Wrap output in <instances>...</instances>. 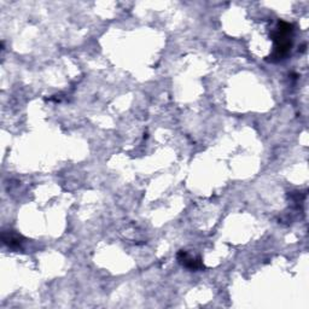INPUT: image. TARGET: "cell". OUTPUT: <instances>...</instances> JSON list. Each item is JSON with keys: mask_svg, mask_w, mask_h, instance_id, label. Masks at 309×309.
<instances>
[{"mask_svg": "<svg viewBox=\"0 0 309 309\" xmlns=\"http://www.w3.org/2000/svg\"><path fill=\"white\" fill-rule=\"evenodd\" d=\"M294 31V26L290 23L279 21L277 31L273 34L274 40V53L273 57L277 60H283L291 49V34Z\"/></svg>", "mask_w": 309, "mask_h": 309, "instance_id": "6da1fadb", "label": "cell"}, {"mask_svg": "<svg viewBox=\"0 0 309 309\" xmlns=\"http://www.w3.org/2000/svg\"><path fill=\"white\" fill-rule=\"evenodd\" d=\"M178 260H179V262L184 266V267L188 268V270L191 271H197L203 268V263L201 262L199 258L191 257L190 255L186 251H184V250H181L179 254H178Z\"/></svg>", "mask_w": 309, "mask_h": 309, "instance_id": "7a4b0ae2", "label": "cell"}, {"mask_svg": "<svg viewBox=\"0 0 309 309\" xmlns=\"http://www.w3.org/2000/svg\"><path fill=\"white\" fill-rule=\"evenodd\" d=\"M22 237L18 236L17 233L15 232H4L2 233V242L4 244H6L7 247H20L21 243H22Z\"/></svg>", "mask_w": 309, "mask_h": 309, "instance_id": "3957f363", "label": "cell"}]
</instances>
